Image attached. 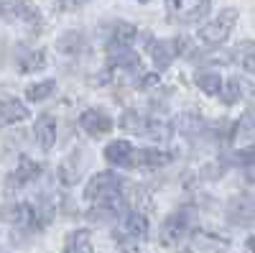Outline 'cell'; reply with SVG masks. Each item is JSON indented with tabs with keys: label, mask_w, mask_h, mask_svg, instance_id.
<instances>
[{
	"label": "cell",
	"mask_w": 255,
	"mask_h": 253,
	"mask_svg": "<svg viewBox=\"0 0 255 253\" xmlns=\"http://www.w3.org/2000/svg\"><path fill=\"white\" fill-rule=\"evenodd\" d=\"M128 187V182L115 174V172H100L95 174L87 187H84V200L102 205V207H110V210H123V189Z\"/></svg>",
	"instance_id": "1"
},
{
	"label": "cell",
	"mask_w": 255,
	"mask_h": 253,
	"mask_svg": "<svg viewBox=\"0 0 255 253\" xmlns=\"http://www.w3.org/2000/svg\"><path fill=\"white\" fill-rule=\"evenodd\" d=\"M194 223H197V210L191 205H181L176 207L171 215H168L163 223H161V230H158V243L163 248H176L184 243L186 236H191L194 230Z\"/></svg>",
	"instance_id": "2"
},
{
	"label": "cell",
	"mask_w": 255,
	"mask_h": 253,
	"mask_svg": "<svg viewBox=\"0 0 255 253\" xmlns=\"http://www.w3.org/2000/svg\"><path fill=\"white\" fill-rule=\"evenodd\" d=\"M118 128H123L125 133H133V136H143V138H151V141H168V136H171V131H168V125L161 123V120H153L148 118L138 110H125L118 120Z\"/></svg>",
	"instance_id": "3"
},
{
	"label": "cell",
	"mask_w": 255,
	"mask_h": 253,
	"mask_svg": "<svg viewBox=\"0 0 255 253\" xmlns=\"http://www.w3.org/2000/svg\"><path fill=\"white\" fill-rule=\"evenodd\" d=\"M238 18H240V13H238L235 8H225V10H220L217 18H212L207 26L199 28V33H197L199 41H202L204 46H209V49H215V46L225 44L227 36L232 33V28H235V23H238Z\"/></svg>",
	"instance_id": "4"
},
{
	"label": "cell",
	"mask_w": 255,
	"mask_h": 253,
	"mask_svg": "<svg viewBox=\"0 0 255 253\" xmlns=\"http://www.w3.org/2000/svg\"><path fill=\"white\" fill-rule=\"evenodd\" d=\"M163 3L174 23H197L212 8V0H163Z\"/></svg>",
	"instance_id": "5"
},
{
	"label": "cell",
	"mask_w": 255,
	"mask_h": 253,
	"mask_svg": "<svg viewBox=\"0 0 255 253\" xmlns=\"http://www.w3.org/2000/svg\"><path fill=\"white\" fill-rule=\"evenodd\" d=\"M186 46H189V38H186V36H176L174 41H166V38H151V41H148V54H151L156 69H161V72H163V69L171 67L174 56H179V54H184V51H186Z\"/></svg>",
	"instance_id": "6"
},
{
	"label": "cell",
	"mask_w": 255,
	"mask_h": 253,
	"mask_svg": "<svg viewBox=\"0 0 255 253\" xmlns=\"http://www.w3.org/2000/svg\"><path fill=\"white\" fill-rule=\"evenodd\" d=\"M0 220H5L10 225H18V228H38L41 225L36 205H28V202L5 205L3 210H0Z\"/></svg>",
	"instance_id": "7"
},
{
	"label": "cell",
	"mask_w": 255,
	"mask_h": 253,
	"mask_svg": "<svg viewBox=\"0 0 255 253\" xmlns=\"http://www.w3.org/2000/svg\"><path fill=\"white\" fill-rule=\"evenodd\" d=\"M79 128L87 133V136H92V138H100V136H105V133H110L113 128H115V120L105 113V110H100V108H90V110H84L82 115H79Z\"/></svg>",
	"instance_id": "8"
},
{
	"label": "cell",
	"mask_w": 255,
	"mask_h": 253,
	"mask_svg": "<svg viewBox=\"0 0 255 253\" xmlns=\"http://www.w3.org/2000/svg\"><path fill=\"white\" fill-rule=\"evenodd\" d=\"M105 161L113 164V166H135V146L125 138L110 141L105 146Z\"/></svg>",
	"instance_id": "9"
},
{
	"label": "cell",
	"mask_w": 255,
	"mask_h": 253,
	"mask_svg": "<svg viewBox=\"0 0 255 253\" xmlns=\"http://www.w3.org/2000/svg\"><path fill=\"white\" fill-rule=\"evenodd\" d=\"M0 13L3 15H8L10 20L15 18V20H23V23H28V26H41V13H38V8L33 5V3H28V0H10V3H5L3 8H0Z\"/></svg>",
	"instance_id": "10"
},
{
	"label": "cell",
	"mask_w": 255,
	"mask_h": 253,
	"mask_svg": "<svg viewBox=\"0 0 255 253\" xmlns=\"http://www.w3.org/2000/svg\"><path fill=\"white\" fill-rule=\"evenodd\" d=\"M38 174H41V164L33 161V159H28V156H20L18 166L13 169V174L8 177V187H10V189L26 187V184H31Z\"/></svg>",
	"instance_id": "11"
},
{
	"label": "cell",
	"mask_w": 255,
	"mask_h": 253,
	"mask_svg": "<svg viewBox=\"0 0 255 253\" xmlns=\"http://www.w3.org/2000/svg\"><path fill=\"white\" fill-rule=\"evenodd\" d=\"M108 61H110V67L128 69V72H135L140 64L133 46H120V44H108Z\"/></svg>",
	"instance_id": "12"
},
{
	"label": "cell",
	"mask_w": 255,
	"mask_h": 253,
	"mask_svg": "<svg viewBox=\"0 0 255 253\" xmlns=\"http://www.w3.org/2000/svg\"><path fill=\"white\" fill-rule=\"evenodd\" d=\"M174 154L156 149V146H148V149H135V166L140 169H161L166 164H171Z\"/></svg>",
	"instance_id": "13"
},
{
	"label": "cell",
	"mask_w": 255,
	"mask_h": 253,
	"mask_svg": "<svg viewBox=\"0 0 255 253\" xmlns=\"http://www.w3.org/2000/svg\"><path fill=\"white\" fill-rule=\"evenodd\" d=\"M28 115H31L28 108L18 97H0V128H3V125H13V123L26 120Z\"/></svg>",
	"instance_id": "14"
},
{
	"label": "cell",
	"mask_w": 255,
	"mask_h": 253,
	"mask_svg": "<svg viewBox=\"0 0 255 253\" xmlns=\"http://www.w3.org/2000/svg\"><path fill=\"white\" fill-rule=\"evenodd\" d=\"M33 136H36V141H38L41 149L49 151L51 146H54V141H56V118L49 115V113L38 115L36 123H33Z\"/></svg>",
	"instance_id": "15"
},
{
	"label": "cell",
	"mask_w": 255,
	"mask_h": 253,
	"mask_svg": "<svg viewBox=\"0 0 255 253\" xmlns=\"http://www.w3.org/2000/svg\"><path fill=\"white\" fill-rule=\"evenodd\" d=\"M230 220L232 223H253L255 220V200L250 195H240L230 202Z\"/></svg>",
	"instance_id": "16"
},
{
	"label": "cell",
	"mask_w": 255,
	"mask_h": 253,
	"mask_svg": "<svg viewBox=\"0 0 255 253\" xmlns=\"http://www.w3.org/2000/svg\"><path fill=\"white\" fill-rule=\"evenodd\" d=\"M120 233L130 236V238H135V241H143V238L148 236V220H145V215L138 213V210L125 213V218H123V230H120Z\"/></svg>",
	"instance_id": "17"
},
{
	"label": "cell",
	"mask_w": 255,
	"mask_h": 253,
	"mask_svg": "<svg viewBox=\"0 0 255 253\" xmlns=\"http://www.w3.org/2000/svg\"><path fill=\"white\" fill-rule=\"evenodd\" d=\"M64 253H92V233L87 228H79L67 236Z\"/></svg>",
	"instance_id": "18"
},
{
	"label": "cell",
	"mask_w": 255,
	"mask_h": 253,
	"mask_svg": "<svg viewBox=\"0 0 255 253\" xmlns=\"http://www.w3.org/2000/svg\"><path fill=\"white\" fill-rule=\"evenodd\" d=\"M222 100H225V105H235L240 97H245V95H255L250 87H248V82H243V79H238V77H230L227 82H222Z\"/></svg>",
	"instance_id": "19"
},
{
	"label": "cell",
	"mask_w": 255,
	"mask_h": 253,
	"mask_svg": "<svg viewBox=\"0 0 255 253\" xmlns=\"http://www.w3.org/2000/svg\"><path fill=\"white\" fill-rule=\"evenodd\" d=\"M138 36V28L133 23H125V20H115L110 36H108V44H120V46H130L133 38Z\"/></svg>",
	"instance_id": "20"
},
{
	"label": "cell",
	"mask_w": 255,
	"mask_h": 253,
	"mask_svg": "<svg viewBox=\"0 0 255 253\" xmlns=\"http://www.w3.org/2000/svg\"><path fill=\"white\" fill-rule=\"evenodd\" d=\"M194 82H197V87H199L204 95H220V92H222V77H220V72H215V69H202V72H197Z\"/></svg>",
	"instance_id": "21"
},
{
	"label": "cell",
	"mask_w": 255,
	"mask_h": 253,
	"mask_svg": "<svg viewBox=\"0 0 255 253\" xmlns=\"http://www.w3.org/2000/svg\"><path fill=\"white\" fill-rule=\"evenodd\" d=\"M46 67V51H41V49H33V51H26V54H20L18 59V69L20 72H38V69H44Z\"/></svg>",
	"instance_id": "22"
},
{
	"label": "cell",
	"mask_w": 255,
	"mask_h": 253,
	"mask_svg": "<svg viewBox=\"0 0 255 253\" xmlns=\"http://www.w3.org/2000/svg\"><path fill=\"white\" fill-rule=\"evenodd\" d=\"M56 49L61 54H79L84 49V33L82 31H67V33H61L59 41H56Z\"/></svg>",
	"instance_id": "23"
},
{
	"label": "cell",
	"mask_w": 255,
	"mask_h": 253,
	"mask_svg": "<svg viewBox=\"0 0 255 253\" xmlns=\"http://www.w3.org/2000/svg\"><path fill=\"white\" fill-rule=\"evenodd\" d=\"M232 56H235V61L243 69L255 72V41H243V44H238V49L232 51Z\"/></svg>",
	"instance_id": "24"
},
{
	"label": "cell",
	"mask_w": 255,
	"mask_h": 253,
	"mask_svg": "<svg viewBox=\"0 0 255 253\" xmlns=\"http://www.w3.org/2000/svg\"><path fill=\"white\" fill-rule=\"evenodd\" d=\"M54 90H56V82H54V79L36 82V84H31V87L26 90V100H31V102H41V100H46L49 95H54Z\"/></svg>",
	"instance_id": "25"
},
{
	"label": "cell",
	"mask_w": 255,
	"mask_h": 253,
	"mask_svg": "<svg viewBox=\"0 0 255 253\" xmlns=\"http://www.w3.org/2000/svg\"><path fill=\"white\" fill-rule=\"evenodd\" d=\"M250 131H255V108H245V113L235 123V136H245Z\"/></svg>",
	"instance_id": "26"
},
{
	"label": "cell",
	"mask_w": 255,
	"mask_h": 253,
	"mask_svg": "<svg viewBox=\"0 0 255 253\" xmlns=\"http://www.w3.org/2000/svg\"><path fill=\"white\" fill-rule=\"evenodd\" d=\"M59 177H61L64 184H74V182L79 179V166L72 164V161H64V164L59 166Z\"/></svg>",
	"instance_id": "27"
},
{
	"label": "cell",
	"mask_w": 255,
	"mask_h": 253,
	"mask_svg": "<svg viewBox=\"0 0 255 253\" xmlns=\"http://www.w3.org/2000/svg\"><path fill=\"white\" fill-rule=\"evenodd\" d=\"M235 161H240V164H245V166H255V141L235 151Z\"/></svg>",
	"instance_id": "28"
},
{
	"label": "cell",
	"mask_w": 255,
	"mask_h": 253,
	"mask_svg": "<svg viewBox=\"0 0 255 253\" xmlns=\"http://www.w3.org/2000/svg\"><path fill=\"white\" fill-rule=\"evenodd\" d=\"M115 241L120 243V253H140L138 251V241L130 238V236H125V233H113Z\"/></svg>",
	"instance_id": "29"
},
{
	"label": "cell",
	"mask_w": 255,
	"mask_h": 253,
	"mask_svg": "<svg viewBox=\"0 0 255 253\" xmlns=\"http://www.w3.org/2000/svg\"><path fill=\"white\" fill-rule=\"evenodd\" d=\"M156 84H158V74H148V77H143L140 87H143V90H148V87H156Z\"/></svg>",
	"instance_id": "30"
},
{
	"label": "cell",
	"mask_w": 255,
	"mask_h": 253,
	"mask_svg": "<svg viewBox=\"0 0 255 253\" xmlns=\"http://www.w3.org/2000/svg\"><path fill=\"white\" fill-rule=\"evenodd\" d=\"M248 246H250V253H255V238H248Z\"/></svg>",
	"instance_id": "31"
},
{
	"label": "cell",
	"mask_w": 255,
	"mask_h": 253,
	"mask_svg": "<svg viewBox=\"0 0 255 253\" xmlns=\"http://www.w3.org/2000/svg\"><path fill=\"white\" fill-rule=\"evenodd\" d=\"M138 3H148V0H138Z\"/></svg>",
	"instance_id": "32"
},
{
	"label": "cell",
	"mask_w": 255,
	"mask_h": 253,
	"mask_svg": "<svg viewBox=\"0 0 255 253\" xmlns=\"http://www.w3.org/2000/svg\"><path fill=\"white\" fill-rule=\"evenodd\" d=\"M0 253H5V251H0Z\"/></svg>",
	"instance_id": "33"
}]
</instances>
